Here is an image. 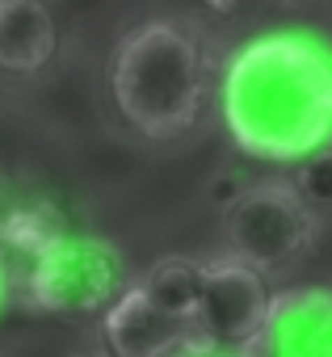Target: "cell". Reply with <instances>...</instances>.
Listing matches in <instances>:
<instances>
[{
    "label": "cell",
    "mask_w": 332,
    "mask_h": 357,
    "mask_svg": "<svg viewBox=\"0 0 332 357\" xmlns=\"http://www.w3.org/2000/svg\"><path fill=\"white\" fill-rule=\"evenodd\" d=\"M215 97L244 155L299 164L332 143V43L303 26L257 34L232 51Z\"/></svg>",
    "instance_id": "obj_1"
},
{
    "label": "cell",
    "mask_w": 332,
    "mask_h": 357,
    "mask_svg": "<svg viewBox=\"0 0 332 357\" xmlns=\"http://www.w3.org/2000/svg\"><path fill=\"white\" fill-rule=\"evenodd\" d=\"M110 97L135 135L151 143L186 139L211 105V63L198 34L173 17L122 34L110 59Z\"/></svg>",
    "instance_id": "obj_2"
},
{
    "label": "cell",
    "mask_w": 332,
    "mask_h": 357,
    "mask_svg": "<svg viewBox=\"0 0 332 357\" xmlns=\"http://www.w3.org/2000/svg\"><path fill=\"white\" fill-rule=\"evenodd\" d=\"M319 236V215L294 194L290 181H257L244 185L223 206V240L227 252L261 269L265 278L294 269Z\"/></svg>",
    "instance_id": "obj_3"
},
{
    "label": "cell",
    "mask_w": 332,
    "mask_h": 357,
    "mask_svg": "<svg viewBox=\"0 0 332 357\" xmlns=\"http://www.w3.org/2000/svg\"><path fill=\"white\" fill-rule=\"evenodd\" d=\"M126 290L122 252L84 231H63L30 269L22 298L47 315H105Z\"/></svg>",
    "instance_id": "obj_4"
},
{
    "label": "cell",
    "mask_w": 332,
    "mask_h": 357,
    "mask_svg": "<svg viewBox=\"0 0 332 357\" xmlns=\"http://www.w3.org/2000/svg\"><path fill=\"white\" fill-rule=\"evenodd\" d=\"M269 303H273L269 278L252 269L248 261L232 252L202 261V294H198V315H194L202 344L240 353L265 324Z\"/></svg>",
    "instance_id": "obj_5"
},
{
    "label": "cell",
    "mask_w": 332,
    "mask_h": 357,
    "mask_svg": "<svg viewBox=\"0 0 332 357\" xmlns=\"http://www.w3.org/2000/svg\"><path fill=\"white\" fill-rule=\"evenodd\" d=\"M236 357H332V290L328 286L278 290L265 324Z\"/></svg>",
    "instance_id": "obj_6"
},
{
    "label": "cell",
    "mask_w": 332,
    "mask_h": 357,
    "mask_svg": "<svg viewBox=\"0 0 332 357\" xmlns=\"http://www.w3.org/2000/svg\"><path fill=\"white\" fill-rule=\"evenodd\" d=\"M101 344L110 357H173L190 344H202V336L194 319L160 311L135 282L101 315Z\"/></svg>",
    "instance_id": "obj_7"
},
{
    "label": "cell",
    "mask_w": 332,
    "mask_h": 357,
    "mask_svg": "<svg viewBox=\"0 0 332 357\" xmlns=\"http://www.w3.org/2000/svg\"><path fill=\"white\" fill-rule=\"evenodd\" d=\"M63 30L51 0H0V72L38 76L59 59Z\"/></svg>",
    "instance_id": "obj_8"
},
{
    "label": "cell",
    "mask_w": 332,
    "mask_h": 357,
    "mask_svg": "<svg viewBox=\"0 0 332 357\" xmlns=\"http://www.w3.org/2000/svg\"><path fill=\"white\" fill-rule=\"evenodd\" d=\"M63 231H72V227L51 202L5 206V215H0V286H5V298L26 290V278H30L34 261Z\"/></svg>",
    "instance_id": "obj_9"
},
{
    "label": "cell",
    "mask_w": 332,
    "mask_h": 357,
    "mask_svg": "<svg viewBox=\"0 0 332 357\" xmlns=\"http://www.w3.org/2000/svg\"><path fill=\"white\" fill-rule=\"evenodd\" d=\"M139 290L160 311L194 319L198 315V294H202V261H194V257H160L139 278Z\"/></svg>",
    "instance_id": "obj_10"
},
{
    "label": "cell",
    "mask_w": 332,
    "mask_h": 357,
    "mask_svg": "<svg viewBox=\"0 0 332 357\" xmlns=\"http://www.w3.org/2000/svg\"><path fill=\"white\" fill-rule=\"evenodd\" d=\"M290 185L315 215L332 211V143L303 155L299 164H290Z\"/></svg>",
    "instance_id": "obj_11"
},
{
    "label": "cell",
    "mask_w": 332,
    "mask_h": 357,
    "mask_svg": "<svg viewBox=\"0 0 332 357\" xmlns=\"http://www.w3.org/2000/svg\"><path fill=\"white\" fill-rule=\"evenodd\" d=\"M194 5H202V9H211V13H219V17H227V13H236V9H244V5H261V0H194Z\"/></svg>",
    "instance_id": "obj_12"
},
{
    "label": "cell",
    "mask_w": 332,
    "mask_h": 357,
    "mask_svg": "<svg viewBox=\"0 0 332 357\" xmlns=\"http://www.w3.org/2000/svg\"><path fill=\"white\" fill-rule=\"evenodd\" d=\"M173 357H236V353H227V349H211V344H190V349L173 353Z\"/></svg>",
    "instance_id": "obj_13"
},
{
    "label": "cell",
    "mask_w": 332,
    "mask_h": 357,
    "mask_svg": "<svg viewBox=\"0 0 332 357\" xmlns=\"http://www.w3.org/2000/svg\"><path fill=\"white\" fill-rule=\"evenodd\" d=\"M0 215H5V172H0Z\"/></svg>",
    "instance_id": "obj_14"
},
{
    "label": "cell",
    "mask_w": 332,
    "mask_h": 357,
    "mask_svg": "<svg viewBox=\"0 0 332 357\" xmlns=\"http://www.w3.org/2000/svg\"><path fill=\"white\" fill-rule=\"evenodd\" d=\"M72 357H110V353H72Z\"/></svg>",
    "instance_id": "obj_15"
},
{
    "label": "cell",
    "mask_w": 332,
    "mask_h": 357,
    "mask_svg": "<svg viewBox=\"0 0 332 357\" xmlns=\"http://www.w3.org/2000/svg\"><path fill=\"white\" fill-rule=\"evenodd\" d=\"M269 5H294V0H269Z\"/></svg>",
    "instance_id": "obj_16"
},
{
    "label": "cell",
    "mask_w": 332,
    "mask_h": 357,
    "mask_svg": "<svg viewBox=\"0 0 332 357\" xmlns=\"http://www.w3.org/2000/svg\"><path fill=\"white\" fill-rule=\"evenodd\" d=\"M0 307H5V286H0Z\"/></svg>",
    "instance_id": "obj_17"
}]
</instances>
